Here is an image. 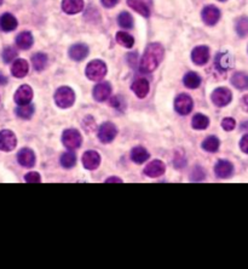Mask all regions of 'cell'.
Masks as SVG:
<instances>
[{"instance_id": "14", "label": "cell", "mask_w": 248, "mask_h": 269, "mask_svg": "<svg viewBox=\"0 0 248 269\" xmlns=\"http://www.w3.org/2000/svg\"><path fill=\"white\" fill-rule=\"evenodd\" d=\"M214 173L218 178H229L234 173V165L230 161L219 160L214 166Z\"/></svg>"}, {"instance_id": "15", "label": "cell", "mask_w": 248, "mask_h": 269, "mask_svg": "<svg viewBox=\"0 0 248 269\" xmlns=\"http://www.w3.org/2000/svg\"><path fill=\"white\" fill-rule=\"evenodd\" d=\"M165 171H166V166L162 161L154 160L145 166L144 175L148 176V177L155 178V177H160V176H162L163 173H165Z\"/></svg>"}, {"instance_id": "43", "label": "cell", "mask_w": 248, "mask_h": 269, "mask_svg": "<svg viewBox=\"0 0 248 269\" xmlns=\"http://www.w3.org/2000/svg\"><path fill=\"white\" fill-rule=\"evenodd\" d=\"M241 106H242V108H244V111L248 113V95H245V96L242 97Z\"/></svg>"}, {"instance_id": "13", "label": "cell", "mask_w": 248, "mask_h": 269, "mask_svg": "<svg viewBox=\"0 0 248 269\" xmlns=\"http://www.w3.org/2000/svg\"><path fill=\"white\" fill-rule=\"evenodd\" d=\"M127 5L136 12L144 17H149L151 14V4L149 0H127Z\"/></svg>"}, {"instance_id": "20", "label": "cell", "mask_w": 248, "mask_h": 269, "mask_svg": "<svg viewBox=\"0 0 248 269\" xmlns=\"http://www.w3.org/2000/svg\"><path fill=\"white\" fill-rule=\"evenodd\" d=\"M111 94V86L109 83H99L93 88V97L96 101L103 102L109 98Z\"/></svg>"}, {"instance_id": "25", "label": "cell", "mask_w": 248, "mask_h": 269, "mask_svg": "<svg viewBox=\"0 0 248 269\" xmlns=\"http://www.w3.org/2000/svg\"><path fill=\"white\" fill-rule=\"evenodd\" d=\"M131 159H132V161H135L136 164H143L149 159L148 151L144 147H135V148L131 151Z\"/></svg>"}, {"instance_id": "36", "label": "cell", "mask_w": 248, "mask_h": 269, "mask_svg": "<svg viewBox=\"0 0 248 269\" xmlns=\"http://www.w3.org/2000/svg\"><path fill=\"white\" fill-rule=\"evenodd\" d=\"M1 56L2 61H4L5 63H10V62H12L17 57V51L12 46H7L4 49Z\"/></svg>"}, {"instance_id": "27", "label": "cell", "mask_w": 248, "mask_h": 269, "mask_svg": "<svg viewBox=\"0 0 248 269\" xmlns=\"http://www.w3.org/2000/svg\"><path fill=\"white\" fill-rule=\"evenodd\" d=\"M48 55L43 54V52H38V54L33 55V57H32V63H33L34 69L38 72L44 71L46 66H48Z\"/></svg>"}, {"instance_id": "31", "label": "cell", "mask_w": 248, "mask_h": 269, "mask_svg": "<svg viewBox=\"0 0 248 269\" xmlns=\"http://www.w3.org/2000/svg\"><path fill=\"white\" fill-rule=\"evenodd\" d=\"M219 139L215 136H210L202 142V148L205 149L206 152H210V153H214L219 149Z\"/></svg>"}, {"instance_id": "1", "label": "cell", "mask_w": 248, "mask_h": 269, "mask_svg": "<svg viewBox=\"0 0 248 269\" xmlns=\"http://www.w3.org/2000/svg\"><path fill=\"white\" fill-rule=\"evenodd\" d=\"M163 55H165V51H163L162 45L159 43L149 44L142 59H141V71L144 72V73H150V72L155 71L159 64L162 62Z\"/></svg>"}, {"instance_id": "38", "label": "cell", "mask_w": 248, "mask_h": 269, "mask_svg": "<svg viewBox=\"0 0 248 269\" xmlns=\"http://www.w3.org/2000/svg\"><path fill=\"white\" fill-rule=\"evenodd\" d=\"M222 126L225 131H231L234 130L235 126H236V121H235L232 118H225L223 119Z\"/></svg>"}, {"instance_id": "39", "label": "cell", "mask_w": 248, "mask_h": 269, "mask_svg": "<svg viewBox=\"0 0 248 269\" xmlns=\"http://www.w3.org/2000/svg\"><path fill=\"white\" fill-rule=\"evenodd\" d=\"M24 179H26V182H29V183H39L41 181V177L38 173L32 171V173H28L24 176Z\"/></svg>"}, {"instance_id": "24", "label": "cell", "mask_w": 248, "mask_h": 269, "mask_svg": "<svg viewBox=\"0 0 248 269\" xmlns=\"http://www.w3.org/2000/svg\"><path fill=\"white\" fill-rule=\"evenodd\" d=\"M33 43L34 39L31 32H22V33H19L16 38V45L21 50L31 49Z\"/></svg>"}, {"instance_id": "32", "label": "cell", "mask_w": 248, "mask_h": 269, "mask_svg": "<svg viewBox=\"0 0 248 269\" xmlns=\"http://www.w3.org/2000/svg\"><path fill=\"white\" fill-rule=\"evenodd\" d=\"M119 26L125 29H131L133 27V17L130 12H121L118 17Z\"/></svg>"}, {"instance_id": "2", "label": "cell", "mask_w": 248, "mask_h": 269, "mask_svg": "<svg viewBox=\"0 0 248 269\" xmlns=\"http://www.w3.org/2000/svg\"><path fill=\"white\" fill-rule=\"evenodd\" d=\"M54 102L59 108H69L75 102V94L69 86H61L54 94Z\"/></svg>"}, {"instance_id": "46", "label": "cell", "mask_w": 248, "mask_h": 269, "mask_svg": "<svg viewBox=\"0 0 248 269\" xmlns=\"http://www.w3.org/2000/svg\"><path fill=\"white\" fill-rule=\"evenodd\" d=\"M2 1H4V0H0V5H1V4H2Z\"/></svg>"}, {"instance_id": "45", "label": "cell", "mask_w": 248, "mask_h": 269, "mask_svg": "<svg viewBox=\"0 0 248 269\" xmlns=\"http://www.w3.org/2000/svg\"><path fill=\"white\" fill-rule=\"evenodd\" d=\"M106 182H119V183H121V179L120 178H116V177H111V178H108L106 179Z\"/></svg>"}, {"instance_id": "29", "label": "cell", "mask_w": 248, "mask_h": 269, "mask_svg": "<svg viewBox=\"0 0 248 269\" xmlns=\"http://www.w3.org/2000/svg\"><path fill=\"white\" fill-rule=\"evenodd\" d=\"M192 125L195 130H205L210 125V119L203 114H195L192 120Z\"/></svg>"}, {"instance_id": "7", "label": "cell", "mask_w": 248, "mask_h": 269, "mask_svg": "<svg viewBox=\"0 0 248 269\" xmlns=\"http://www.w3.org/2000/svg\"><path fill=\"white\" fill-rule=\"evenodd\" d=\"M118 134V129L113 123H104L102 124L98 130V138L102 143H110L115 139Z\"/></svg>"}, {"instance_id": "33", "label": "cell", "mask_w": 248, "mask_h": 269, "mask_svg": "<svg viewBox=\"0 0 248 269\" xmlns=\"http://www.w3.org/2000/svg\"><path fill=\"white\" fill-rule=\"evenodd\" d=\"M16 114L18 118L21 119H31L34 114V106L32 104H24V106H19L18 108L16 109Z\"/></svg>"}, {"instance_id": "10", "label": "cell", "mask_w": 248, "mask_h": 269, "mask_svg": "<svg viewBox=\"0 0 248 269\" xmlns=\"http://www.w3.org/2000/svg\"><path fill=\"white\" fill-rule=\"evenodd\" d=\"M32 98H33V90L29 85H21L17 89V91L15 92L14 99L18 106L29 104Z\"/></svg>"}, {"instance_id": "8", "label": "cell", "mask_w": 248, "mask_h": 269, "mask_svg": "<svg viewBox=\"0 0 248 269\" xmlns=\"http://www.w3.org/2000/svg\"><path fill=\"white\" fill-rule=\"evenodd\" d=\"M17 138L16 134L11 130L0 131V151L11 152L16 148Z\"/></svg>"}, {"instance_id": "40", "label": "cell", "mask_w": 248, "mask_h": 269, "mask_svg": "<svg viewBox=\"0 0 248 269\" xmlns=\"http://www.w3.org/2000/svg\"><path fill=\"white\" fill-rule=\"evenodd\" d=\"M203 178H205V173H203V171L201 170L200 168H196L192 173L193 181H201V179H203Z\"/></svg>"}, {"instance_id": "17", "label": "cell", "mask_w": 248, "mask_h": 269, "mask_svg": "<svg viewBox=\"0 0 248 269\" xmlns=\"http://www.w3.org/2000/svg\"><path fill=\"white\" fill-rule=\"evenodd\" d=\"M29 72V64L26 59L18 58L11 67V74L15 78H24Z\"/></svg>"}, {"instance_id": "9", "label": "cell", "mask_w": 248, "mask_h": 269, "mask_svg": "<svg viewBox=\"0 0 248 269\" xmlns=\"http://www.w3.org/2000/svg\"><path fill=\"white\" fill-rule=\"evenodd\" d=\"M201 16H202V21L207 26H214L220 19V10L214 5H208L202 10Z\"/></svg>"}, {"instance_id": "4", "label": "cell", "mask_w": 248, "mask_h": 269, "mask_svg": "<svg viewBox=\"0 0 248 269\" xmlns=\"http://www.w3.org/2000/svg\"><path fill=\"white\" fill-rule=\"evenodd\" d=\"M62 142H63L64 147H67L69 151H74V149L80 148L83 137L75 129H68L62 134Z\"/></svg>"}, {"instance_id": "47", "label": "cell", "mask_w": 248, "mask_h": 269, "mask_svg": "<svg viewBox=\"0 0 248 269\" xmlns=\"http://www.w3.org/2000/svg\"><path fill=\"white\" fill-rule=\"evenodd\" d=\"M219 1H225V0H219Z\"/></svg>"}, {"instance_id": "30", "label": "cell", "mask_w": 248, "mask_h": 269, "mask_svg": "<svg viewBox=\"0 0 248 269\" xmlns=\"http://www.w3.org/2000/svg\"><path fill=\"white\" fill-rule=\"evenodd\" d=\"M116 41L124 47H127V49H131V47L135 45V39L131 34L126 33V32H118L116 33Z\"/></svg>"}, {"instance_id": "18", "label": "cell", "mask_w": 248, "mask_h": 269, "mask_svg": "<svg viewBox=\"0 0 248 269\" xmlns=\"http://www.w3.org/2000/svg\"><path fill=\"white\" fill-rule=\"evenodd\" d=\"M89 56V47L85 44H75L69 49V57L74 61H83Z\"/></svg>"}, {"instance_id": "37", "label": "cell", "mask_w": 248, "mask_h": 269, "mask_svg": "<svg viewBox=\"0 0 248 269\" xmlns=\"http://www.w3.org/2000/svg\"><path fill=\"white\" fill-rule=\"evenodd\" d=\"M110 104L114 107V108H116L118 111L124 112L126 109V101L124 99V97L121 96H113L110 98Z\"/></svg>"}, {"instance_id": "28", "label": "cell", "mask_w": 248, "mask_h": 269, "mask_svg": "<svg viewBox=\"0 0 248 269\" xmlns=\"http://www.w3.org/2000/svg\"><path fill=\"white\" fill-rule=\"evenodd\" d=\"M183 83L187 88L189 89H197L198 86L201 85V78L197 73L195 72H189L184 76V79H183Z\"/></svg>"}, {"instance_id": "41", "label": "cell", "mask_w": 248, "mask_h": 269, "mask_svg": "<svg viewBox=\"0 0 248 269\" xmlns=\"http://www.w3.org/2000/svg\"><path fill=\"white\" fill-rule=\"evenodd\" d=\"M240 147H241V151L244 152V153L248 154V134L242 137L241 142H240Z\"/></svg>"}, {"instance_id": "21", "label": "cell", "mask_w": 248, "mask_h": 269, "mask_svg": "<svg viewBox=\"0 0 248 269\" xmlns=\"http://www.w3.org/2000/svg\"><path fill=\"white\" fill-rule=\"evenodd\" d=\"M62 9L68 15L79 14L84 9V0H63Z\"/></svg>"}, {"instance_id": "5", "label": "cell", "mask_w": 248, "mask_h": 269, "mask_svg": "<svg viewBox=\"0 0 248 269\" xmlns=\"http://www.w3.org/2000/svg\"><path fill=\"white\" fill-rule=\"evenodd\" d=\"M193 107H194V102H193V98L189 95H178L175 101V109L180 115H188L193 111Z\"/></svg>"}, {"instance_id": "23", "label": "cell", "mask_w": 248, "mask_h": 269, "mask_svg": "<svg viewBox=\"0 0 248 269\" xmlns=\"http://www.w3.org/2000/svg\"><path fill=\"white\" fill-rule=\"evenodd\" d=\"M17 19L14 15L4 14L0 17V28L4 32H12L17 28Z\"/></svg>"}, {"instance_id": "6", "label": "cell", "mask_w": 248, "mask_h": 269, "mask_svg": "<svg viewBox=\"0 0 248 269\" xmlns=\"http://www.w3.org/2000/svg\"><path fill=\"white\" fill-rule=\"evenodd\" d=\"M212 102L217 107H225L231 102L232 94L229 89L227 88H218L212 92Z\"/></svg>"}, {"instance_id": "11", "label": "cell", "mask_w": 248, "mask_h": 269, "mask_svg": "<svg viewBox=\"0 0 248 269\" xmlns=\"http://www.w3.org/2000/svg\"><path fill=\"white\" fill-rule=\"evenodd\" d=\"M35 154L29 148H22L17 154V161L23 168H33L35 165Z\"/></svg>"}, {"instance_id": "35", "label": "cell", "mask_w": 248, "mask_h": 269, "mask_svg": "<svg viewBox=\"0 0 248 269\" xmlns=\"http://www.w3.org/2000/svg\"><path fill=\"white\" fill-rule=\"evenodd\" d=\"M236 32L240 37L248 36V17H240L236 22Z\"/></svg>"}, {"instance_id": "19", "label": "cell", "mask_w": 248, "mask_h": 269, "mask_svg": "<svg viewBox=\"0 0 248 269\" xmlns=\"http://www.w3.org/2000/svg\"><path fill=\"white\" fill-rule=\"evenodd\" d=\"M215 66L219 71H229L234 66V58L228 52L218 54L217 57H215Z\"/></svg>"}, {"instance_id": "34", "label": "cell", "mask_w": 248, "mask_h": 269, "mask_svg": "<svg viewBox=\"0 0 248 269\" xmlns=\"http://www.w3.org/2000/svg\"><path fill=\"white\" fill-rule=\"evenodd\" d=\"M61 164L63 168L71 169L76 164V156L73 152H66L61 156Z\"/></svg>"}, {"instance_id": "22", "label": "cell", "mask_w": 248, "mask_h": 269, "mask_svg": "<svg viewBox=\"0 0 248 269\" xmlns=\"http://www.w3.org/2000/svg\"><path fill=\"white\" fill-rule=\"evenodd\" d=\"M131 88H132V91L135 92L136 96H137L138 98H144V97L149 94V89H150V86H149V81L147 79L140 78L132 84Z\"/></svg>"}, {"instance_id": "3", "label": "cell", "mask_w": 248, "mask_h": 269, "mask_svg": "<svg viewBox=\"0 0 248 269\" xmlns=\"http://www.w3.org/2000/svg\"><path fill=\"white\" fill-rule=\"evenodd\" d=\"M86 77L92 81H99L106 77V64L101 59L91 61L86 67Z\"/></svg>"}, {"instance_id": "16", "label": "cell", "mask_w": 248, "mask_h": 269, "mask_svg": "<svg viewBox=\"0 0 248 269\" xmlns=\"http://www.w3.org/2000/svg\"><path fill=\"white\" fill-rule=\"evenodd\" d=\"M83 164L88 170H96L101 164V155L96 151H89L83 155Z\"/></svg>"}, {"instance_id": "44", "label": "cell", "mask_w": 248, "mask_h": 269, "mask_svg": "<svg viewBox=\"0 0 248 269\" xmlns=\"http://www.w3.org/2000/svg\"><path fill=\"white\" fill-rule=\"evenodd\" d=\"M5 84H7V78L6 76H4V74L0 72V85H5Z\"/></svg>"}, {"instance_id": "12", "label": "cell", "mask_w": 248, "mask_h": 269, "mask_svg": "<svg viewBox=\"0 0 248 269\" xmlns=\"http://www.w3.org/2000/svg\"><path fill=\"white\" fill-rule=\"evenodd\" d=\"M192 59L197 66H203L210 59V49L205 46V45L196 46L192 52Z\"/></svg>"}, {"instance_id": "26", "label": "cell", "mask_w": 248, "mask_h": 269, "mask_svg": "<svg viewBox=\"0 0 248 269\" xmlns=\"http://www.w3.org/2000/svg\"><path fill=\"white\" fill-rule=\"evenodd\" d=\"M231 84L239 90L248 89V74L244 72H237L232 76Z\"/></svg>"}, {"instance_id": "42", "label": "cell", "mask_w": 248, "mask_h": 269, "mask_svg": "<svg viewBox=\"0 0 248 269\" xmlns=\"http://www.w3.org/2000/svg\"><path fill=\"white\" fill-rule=\"evenodd\" d=\"M102 4H103V6L108 7V9H110V7H114L116 4H118L120 0H101Z\"/></svg>"}]
</instances>
